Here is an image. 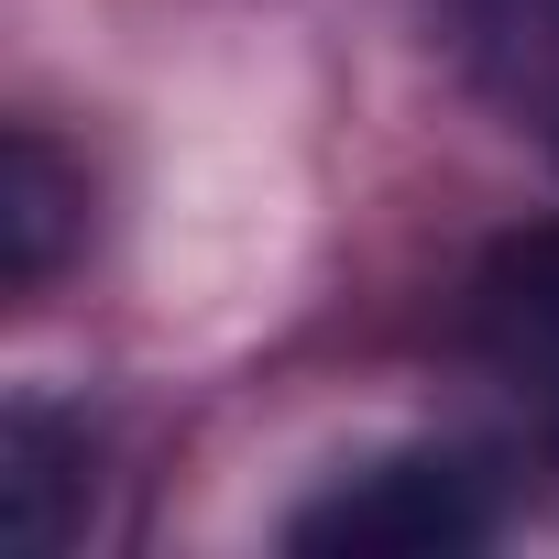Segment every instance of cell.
Segmentation results:
<instances>
[{
  "label": "cell",
  "instance_id": "cell-1",
  "mask_svg": "<svg viewBox=\"0 0 559 559\" xmlns=\"http://www.w3.org/2000/svg\"><path fill=\"white\" fill-rule=\"evenodd\" d=\"M504 526L493 472L472 450H384L286 515L297 559H461Z\"/></svg>",
  "mask_w": 559,
  "mask_h": 559
},
{
  "label": "cell",
  "instance_id": "cell-2",
  "mask_svg": "<svg viewBox=\"0 0 559 559\" xmlns=\"http://www.w3.org/2000/svg\"><path fill=\"white\" fill-rule=\"evenodd\" d=\"M472 352L515 395V417L537 428V450L559 461V219L504 230L483 252V274H472Z\"/></svg>",
  "mask_w": 559,
  "mask_h": 559
},
{
  "label": "cell",
  "instance_id": "cell-3",
  "mask_svg": "<svg viewBox=\"0 0 559 559\" xmlns=\"http://www.w3.org/2000/svg\"><path fill=\"white\" fill-rule=\"evenodd\" d=\"M88 417L56 406V395H12V417H0V526H12V548L56 559L78 526H88Z\"/></svg>",
  "mask_w": 559,
  "mask_h": 559
},
{
  "label": "cell",
  "instance_id": "cell-4",
  "mask_svg": "<svg viewBox=\"0 0 559 559\" xmlns=\"http://www.w3.org/2000/svg\"><path fill=\"white\" fill-rule=\"evenodd\" d=\"M450 45L472 88L559 165V0H450Z\"/></svg>",
  "mask_w": 559,
  "mask_h": 559
},
{
  "label": "cell",
  "instance_id": "cell-5",
  "mask_svg": "<svg viewBox=\"0 0 559 559\" xmlns=\"http://www.w3.org/2000/svg\"><path fill=\"white\" fill-rule=\"evenodd\" d=\"M78 209H88V187L67 176V154H56L45 132H12V143H0V274H12V286H45V274L67 263Z\"/></svg>",
  "mask_w": 559,
  "mask_h": 559
}]
</instances>
